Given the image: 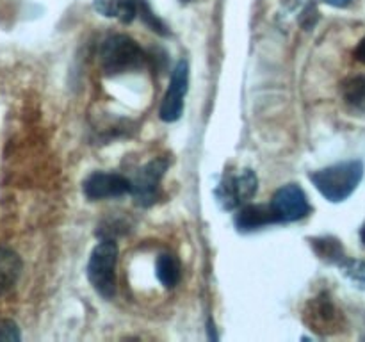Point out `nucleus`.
Returning a JSON list of instances; mask_svg holds the SVG:
<instances>
[{
    "mask_svg": "<svg viewBox=\"0 0 365 342\" xmlns=\"http://www.w3.org/2000/svg\"><path fill=\"white\" fill-rule=\"evenodd\" d=\"M364 178L362 160H348L310 173V180L317 191L330 202L339 203L348 200Z\"/></svg>",
    "mask_w": 365,
    "mask_h": 342,
    "instance_id": "nucleus-1",
    "label": "nucleus"
},
{
    "mask_svg": "<svg viewBox=\"0 0 365 342\" xmlns=\"http://www.w3.org/2000/svg\"><path fill=\"white\" fill-rule=\"evenodd\" d=\"M98 63L103 73L116 77L141 70L146 63V56L134 39L125 34H114L100 46Z\"/></svg>",
    "mask_w": 365,
    "mask_h": 342,
    "instance_id": "nucleus-2",
    "label": "nucleus"
},
{
    "mask_svg": "<svg viewBox=\"0 0 365 342\" xmlns=\"http://www.w3.org/2000/svg\"><path fill=\"white\" fill-rule=\"evenodd\" d=\"M116 260L118 244L114 239H102L95 246L88 264V278L93 289L102 298L110 299L116 294Z\"/></svg>",
    "mask_w": 365,
    "mask_h": 342,
    "instance_id": "nucleus-3",
    "label": "nucleus"
},
{
    "mask_svg": "<svg viewBox=\"0 0 365 342\" xmlns=\"http://www.w3.org/2000/svg\"><path fill=\"white\" fill-rule=\"evenodd\" d=\"M259 189V178L252 170H242L223 178L216 189V198L225 210H234L246 205Z\"/></svg>",
    "mask_w": 365,
    "mask_h": 342,
    "instance_id": "nucleus-4",
    "label": "nucleus"
},
{
    "mask_svg": "<svg viewBox=\"0 0 365 342\" xmlns=\"http://www.w3.org/2000/svg\"><path fill=\"white\" fill-rule=\"evenodd\" d=\"M271 210L277 223H292L307 217L312 210L305 191L296 184H287L278 189L271 200Z\"/></svg>",
    "mask_w": 365,
    "mask_h": 342,
    "instance_id": "nucleus-5",
    "label": "nucleus"
},
{
    "mask_svg": "<svg viewBox=\"0 0 365 342\" xmlns=\"http://www.w3.org/2000/svg\"><path fill=\"white\" fill-rule=\"evenodd\" d=\"M189 84V64L187 61H178L177 66L171 71V81L170 88H168L166 95H164L163 103H160V120L168 121H177L182 116L184 110V96L187 93Z\"/></svg>",
    "mask_w": 365,
    "mask_h": 342,
    "instance_id": "nucleus-6",
    "label": "nucleus"
},
{
    "mask_svg": "<svg viewBox=\"0 0 365 342\" xmlns=\"http://www.w3.org/2000/svg\"><path fill=\"white\" fill-rule=\"evenodd\" d=\"M168 170L166 159H155L146 164L145 167L139 170L135 178L132 180V191L135 203L139 207H150L155 203L159 196V184L160 178L164 177V171Z\"/></svg>",
    "mask_w": 365,
    "mask_h": 342,
    "instance_id": "nucleus-7",
    "label": "nucleus"
},
{
    "mask_svg": "<svg viewBox=\"0 0 365 342\" xmlns=\"http://www.w3.org/2000/svg\"><path fill=\"white\" fill-rule=\"evenodd\" d=\"M86 198L96 202V200L118 198V196L128 195L132 191V180L120 173H103L95 171L89 175L82 185Z\"/></svg>",
    "mask_w": 365,
    "mask_h": 342,
    "instance_id": "nucleus-8",
    "label": "nucleus"
},
{
    "mask_svg": "<svg viewBox=\"0 0 365 342\" xmlns=\"http://www.w3.org/2000/svg\"><path fill=\"white\" fill-rule=\"evenodd\" d=\"M303 319L309 324L310 330H316L319 333H328L331 328L337 326L339 310L335 309V305L327 294H321L307 305Z\"/></svg>",
    "mask_w": 365,
    "mask_h": 342,
    "instance_id": "nucleus-9",
    "label": "nucleus"
},
{
    "mask_svg": "<svg viewBox=\"0 0 365 342\" xmlns=\"http://www.w3.org/2000/svg\"><path fill=\"white\" fill-rule=\"evenodd\" d=\"M273 223H277V219H274L271 205H252V203H246L235 214V224H237L241 232H252Z\"/></svg>",
    "mask_w": 365,
    "mask_h": 342,
    "instance_id": "nucleus-10",
    "label": "nucleus"
},
{
    "mask_svg": "<svg viewBox=\"0 0 365 342\" xmlns=\"http://www.w3.org/2000/svg\"><path fill=\"white\" fill-rule=\"evenodd\" d=\"M93 7L106 18L130 24L138 14V0H93Z\"/></svg>",
    "mask_w": 365,
    "mask_h": 342,
    "instance_id": "nucleus-11",
    "label": "nucleus"
},
{
    "mask_svg": "<svg viewBox=\"0 0 365 342\" xmlns=\"http://www.w3.org/2000/svg\"><path fill=\"white\" fill-rule=\"evenodd\" d=\"M21 274V259L9 248H0V296L16 285Z\"/></svg>",
    "mask_w": 365,
    "mask_h": 342,
    "instance_id": "nucleus-12",
    "label": "nucleus"
},
{
    "mask_svg": "<svg viewBox=\"0 0 365 342\" xmlns=\"http://www.w3.org/2000/svg\"><path fill=\"white\" fill-rule=\"evenodd\" d=\"M155 273H157V278H159V281L164 285V287L166 289L177 287L178 281H180L182 278L180 262H178L177 256L171 255V253H163V255H159V259H157Z\"/></svg>",
    "mask_w": 365,
    "mask_h": 342,
    "instance_id": "nucleus-13",
    "label": "nucleus"
},
{
    "mask_svg": "<svg viewBox=\"0 0 365 342\" xmlns=\"http://www.w3.org/2000/svg\"><path fill=\"white\" fill-rule=\"evenodd\" d=\"M342 98L348 103L351 109L365 113V77L359 75V77H351L348 81L342 82L341 86Z\"/></svg>",
    "mask_w": 365,
    "mask_h": 342,
    "instance_id": "nucleus-14",
    "label": "nucleus"
},
{
    "mask_svg": "<svg viewBox=\"0 0 365 342\" xmlns=\"http://www.w3.org/2000/svg\"><path fill=\"white\" fill-rule=\"evenodd\" d=\"M312 246H314V249H316L317 255H319L321 259L327 260V262L341 264L342 260L346 259L341 241H337V239H334V237L314 239Z\"/></svg>",
    "mask_w": 365,
    "mask_h": 342,
    "instance_id": "nucleus-15",
    "label": "nucleus"
},
{
    "mask_svg": "<svg viewBox=\"0 0 365 342\" xmlns=\"http://www.w3.org/2000/svg\"><path fill=\"white\" fill-rule=\"evenodd\" d=\"M138 13L141 14V20L145 21V24L148 25L152 31H155L157 34H160V36H168L166 25H164L163 21H160L159 18L152 13V9H150V6L145 2V0H138Z\"/></svg>",
    "mask_w": 365,
    "mask_h": 342,
    "instance_id": "nucleus-16",
    "label": "nucleus"
},
{
    "mask_svg": "<svg viewBox=\"0 0 365 342\" xmlns=\"http://www.w3.org/2000/svg\"><path fill=\"white\" fill-rule=\"evenodd\" d=\"M339 267L344 271L346 276H349L353 281H356V284L365 287V262H362V260L344 259L339 264Z\"/></svg>",
    "mask_w": 365,
    "mask_h": 342,
    "instance_id": "nucleus-17",
    "label": "nucleus"
},
{
    "mask_svg": "<svg viewBox=\"0 0 365 342\" xmlns=\"http://www.w3.org/2000/svg\"><path fill=\"white\" fill-rule=\"evenodd\" d=\"M20 330L14 321L0 319V341H20Z\"/></svg>",
    "mask_w": 365,
    "mask_h": 342,
    "instance_id": "nucleus-18",
    "label": "nucleus"
},
{
    "mask_svg": "<svg viewBox=\"0 0 365 342\" xmlns=\"http://www.w3.org/2000/svg\"><path fill=\"white\" fill-rule=\"evenodd\" d=\"M355 59L359 61V63L365 64V38L359 43V46L355 48Z\"/></svg>",
    "mask_w": 365,
    "mask_h": 342,
    "instance_id": "nucleus-19",
    "label": "nucleus"
},
{
    "mask_svg": "<svg viewBox=\"0 0 365 342\" xmlns=\"http://www.w3.org/2000/svg\"><path fill=\"white\" fill-rule=\"evenodd\" d=\"M327 4H330V6L334 7H346L351 4V0H324Z\"/></svg>",
    "mask_w": 365,
    "mask_h": 342,
    "instance_id": "nucleus-20",
    "label": "nucleus"
},
{
    "mask_svg": "<svg viewBox=\"0 0 365 342\" xmlns=\"http://www.w3.org/2000/svg\"><path fill=\"white\" fill-rule=\"evenodd\" d=\"M360 237H362V242L365 244V224L362 227V230H360Z\"/></svg>",
    "mask_w": 365,
    "mask_h": 342,
    "instance_id": "nucleus-21",
    "label": "nucleus"
},
{
    "mask_svg": "<svg viewBox=\"0 0 365 342\" xmlns=\"http://www.w3.org/2000/svg\"><path fill=\"white\" fill-rule=\"evenodd\" d=\"M180 2H182V4H187V2H189V0H180Z\"/></svg>",
    "mask_w": 365,
    "mask_h": 342,
    "instance_id": "nucleus-22",
    "label": "nucleus"
}]
</instances>
